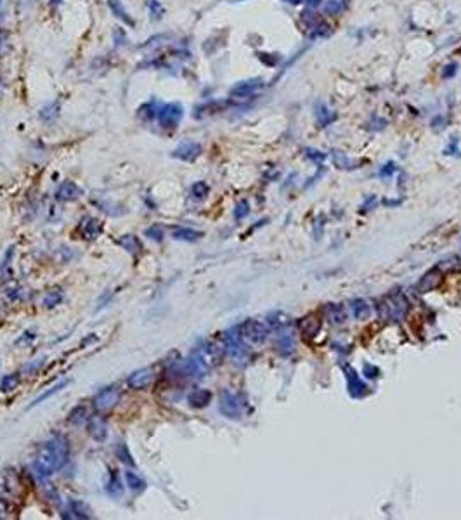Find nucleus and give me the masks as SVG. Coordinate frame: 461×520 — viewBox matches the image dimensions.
Here are the masks:
<instances>
[{"instance_id": "f257e3e1", "label": "nucleus", "mask_w": 461, "mask_h": 520, "mask_svg": "<svg viewBox=\"0 0 461 520\" xmlns=\"http://www.w3.org/2000/svg\"><path fill=\"white\" fill-rule=\"evenodd\" d=\"M68 454H70V449H68L66 440L63 437H52L40 447L39 454L33 461V470H35L39 478L52 475L66 465Z\"/></svg>"}, {"instance_id": "f03ea898", "label": "nucleus", "mask_w": 461, "mask_h": 520, "mask_svg": "<svg viewBox=\"0 0 461 520\" xmlns=\"http://www.w3.org/2000/svg\"><path fill=\"white\" fill-rule=\"evenodd\" d=\"M184 116V108L179 103H167L158 109V123H160L161 129L165 130H173L179 127L180 120Z\"/></svg>"}, {"instance_id": "7ed1b4c3", "label": "nucleus", "mask_w": 461, "mask_h": 520, "mask_svg": "<svg viewBox=\"0 0 461 520\" xmlns=\"http://www.w3.org/2000/svg\"><path fill=\"white\" fill-rule=\"evenodd\" d=\"M225 349L231 354L234 361H247L248 359V349L243 344V337L240 333V328H234L225 333Z\"/></svg>"}, {"instance_id": "20e7f679", "label": "nucleus", "mask_w": 461, "mask_h": 520, "mask_svg": "<svg viewBox=\"0 0 461 520\" xmlns=\"http://www.w3.org/2000/svg\"><path fill=\"white\" fill-rule=\"evenodd\" d=\"M120 401V390L116 387H104L94 395V408L99 413L111 411Z\"/></svg>"}, {"instance_id": "39448f33", "label": "nucleus", "mask_w": 461, "mask_h": 520, "mask_svg": "<svg viewBox=\"0 0 461 520\" xmlns=\"http://www.w3.org/2000/svg\"><path fill=\"white\" fill-rule=\"evenodd\" d=\"M240 328V333L243 337V340L250 342V344H260V342L266 340L267 337V328L264 323L255 321V319H248L245 321Z\"/></svg>"}, {"instance_id": "423d86ee", "label": "nucleus", "mask_w": 461, "mask_h": 520, "mask_svg": "<svg viewBox=\"0 0 461 520\" xmlns=\"http://www.w3.org/2000/svg\"><path fill=\"white\" fill-rule=\"evenodd\" d=\"M218 409L224 416L227 418H240L243 413V402L240 401L236 394H231V392H222L220 402H218Z\"/></svg>"}, {"instance_id": "0eeeda50", "label": "nucleus", "mask_w": 461, "mask_h": 520, "mask_svg": "<svg viewBox=\"0 0 461 520\" xmlns=\"http://www.w3.org/2000/svg\"><path fill=\"white\" fill-rule=\"evenodd\" d=\"M262 87H264L262 78H250V80L238 82V84L229 90V96L238 97V99H245V97L255 94L257 90H260Z\"/></svg>"}, {"instance_id": "6e6552de", "label": "nucleus", "mask_w": 461, "mask_h": 520, "mask_svg": "<svg viewBox=\"0 0 461 520\" xmlns=\"http://www.w3.org/2000/svg\"><path fill=\"white\" fill-rule=\"evenodd\" d=\"M201 151H203L201 144H198V142H194V141H184L173 149L172 156L179 158V160H182V161H194L196 158L201 154Z\"/></svg>"}, {"instance_id": "1a4fd4ad", "label": "nucleus", "mask_w": 461, "mask_h": 520, "mask_svg": "<svg viewBox=\"0 0 461 520\" xmlns=\"http://www.w3.org/2000/svg\"><path fill=\"white\" fill-rule=\"evenodd\" d=\"M153 369L151 368H141L137 369V371H134L130 376L127 378V383L130 389L134 390H142L146 389L147 385H149L151 382H153Z\"/></svg>"}, {"instance_id": "9d476101", "label": "nucleus", "mask_w": 461, "mask_h": 520, "mask_svg": "<svg viewBox=\"0 0 461 520\" xmlns=\"http://www.w3.org/2000/svg\"><path fill=\"white\" fill-rule=\"evenodd\" d=\"M82 194H84L82 187H78L77 184L71 182V180H66V182H63L61 186H59L58 193H56V198H58L59 201H75V199H78Z\"/></svg>"}, {"instance_id": "9b49d317", "label": "nucleus", "mask_w": 461, "mask_h": 520, "mask_svg": "<svg viewBox=\"0 0 461 520\" xmlns=\"http://www.w3.org/2000/svg\"><path fill=\"white\" fill-rule=\"evenodd\" d=\"M87 430H89L90 437H92L94 440L103 442V440L106 439V435H108V425H106V421L101 416H92L89 420V427H87Z\"/></svg>"}, {"instance_id": "f8f14e48", "label": "nucleus", "mask_w": 461, "mask_h": 520, "mask_svg": "<svg viewBox=\"0 0 461 520\" xmlns=\"http://www.w3.org/2000/svg\"><path fill=\"white\" fill-rule=\"evenodd\" d=\"M316 118H317L319 127H328L330 123H333L336 120V113L331 111V109L326 106V103L317 101L316 103Z\"/></svg>"}, {"instance_id": "ddd939ff", "label": "nucleus", "mask_w": 461, "mask_h": 520, "mask_svg": "<svg viewBox=\"0 0 461 520\" xmlns=\"http://www.w3.org/2000/svg\"><path fill=\"white\" fill-rule=\"evenodd\" d=\"M104 489H106V494L111 496V498H120V496L123 494V482L115 470L109 472V477H108V480H106Z\"/></svg>"}, {"instance_id": "4468645a", "label": "nucleus", "mask_w": 461, "mask_h": 520, "mask_svg": "<svg viewBox=\"0 0 461 520\" xmlns=\"http://www.w3.org/2000/svg\"><path fill=\"white\" fill-rule=\"evenodd\" d=\"M187 401H189V406H191V408H198V409L205 408V406H208L210 401H211V392L205 390V389L192 390L191 394H189Z\"/></svg>"}, {"instance_id": "2eb2a0df", "label": "nucleus", "mask_w": 461, "mask_h": 520, "mask_svg": "<svg viewBox=\"0 0 461 520\" xmlns=\"http://www.w3.org/2000/svg\"><path fill=\"white\" fill-rule=\"evenodd\" d=\"M82 232L87 239H96L97 236L103 232V224L97 218H89L84 225H82Z\"/></svg>"}, {"instance_id": "dca6fc26", "label": "nucleus", "mask_w": 461, "mask_h": 520, "mask_svg": "<svg viewBox=\"0 0 461 520\" xmlns=\"http://www.w3.org/2000/svg\"><path fill=\"white\" fill-rule=\"evenodd\" d=\"M172 236L179 241H189V243H192V241H198L199 238H201V232L194 231V229H189V227H177L175 231L172 232Z\"/></svg>"}, {"instance_id": "f3484780", "label": "nucleus", "mask_w": 461, "mask_h": 520, "mask_svg": "<svg viewBox=\"0 0 461 520\" xmlns=\"http://www.w3.org/2000/svg\"><path fill=\"white\" fill-rule=\"evenodd\" d=\"M108 6L109 9H111V13L115 14L116 18H120V20H123V23H127L128 26L134 25V21H132V18L128 16V13L125 11V7L122 6V2L120 0H108Z\"/></svg>"}, {"instance_id": "a211bd4d", "label": "nucleus", "mask_w": 461, "mask_h": 520, "mask_svg": "<svg viewBox=\"0 0 461 520\" xmlns=\"http://www.w3.org/2000/svg\"><path fill=\"white\" fill-rule=\"evenodd\" d=\"M125 480H127V485L134 492H142L146 489V480L141 475H137L135 472H125Z\"/></svg>"}, {"instance_id": "6ab92c4d", "label": "nucleus", "mask_w": 461, "mask_h": 520, "mask_svg": "<svg viewBox=\"0 0 461 520\" xmlns=\"http://www.w3.org/2000/svg\"><path fill=\"white\" fill-rule=\"evenodd\" d=\"M66 385H68V382H66V380H64V382H59L58 385L51 387V389H49V390L42 392V394H40L39 397H35V399H33V402H32V404H30V408H35V406L42 404V402L45 401V399L52 397V395H54V394H58V392H61V390H63Z\"/></svg>"}, {"instance_id": "aec40b11", "label": "nucleus", "mask_w": 461, "mask_h": 520, "mask_svg": "<svg viewBox=\"0 0 461 520\" xmlns=\"http://www.w3.org/2000/svg\"><path fill=\"white\" fill-rule=\"evenodd\" d=\"M158 109H160V106H158L156 101H149V103H146L144 106H141V109H139V116H141L144 122H151V120H154L158 116Z\"/></svg>"}, {"instance_id": "412c9836", "label": "nucleus", "mask_w": 461, "mask_h": 520, "mask_svg": "<svg viewBox=\"0 0 461 520\" xmlns=\"http://www.w3.org/2000/svg\"><path fill=\"white\" fill-rule=\"evenodd\" d=\"M85 420H87V408L84 404L75 406L70 411V414H68V421H70L71 425H82Z\"/></svg>"}, {"instance_id": "4be33fe9", "label": "nucleus", "mask_w": 461, "mask_h": 520, "mask_svg": "<svg viewBox=\"0 0 461 520\" xmlns=\"http://www.w3.org/2000/svg\"><path fill=\"white\" fill-rule=\"evenodd\" d=\"M68 506H70V513H73L71 515V518H90L89 510H87L85 504L82 503V501L71 499L70 503H68Z\"/></svg>"}, {"instance_id": "5701e85b", "label": "nucleus", "mask_w": 461, "mask_h": 520, "mask_svg": "<svg viewBox=\"0 0 461 520\" xmlns=\"http://www.w3.org/2000/svg\"><path fill=\"white\" fill-rule=\"evenodd\" d=\"M116 458H118L120 461L123 463V465L135 466V461H134V458H132V453H130V449H128V446L125 442H120L118 446H116Z\"/></svg>"}, {"instance_id": "b1692460", "label": "nucleus", "mask_w": 461, "mask_h": 520, "mask_svg": "<svg viewBox=\"0 0 461 520\" xmlns=\"http://www.w3.org/2000/svg\"><path fill=\"white\" fill-rule=\"evenodd\" d=\"M439 280H440L439 273H437V271H430V273L426 274V276L421 280V283H419L418 288L421 290L423 293H425V292H428V290H432L433 286H437V283H439Z\"/></svg>"}, {"instance_id": "393cba45", "label": "nucleus", "mask_w": 461, "mask_h": 520, "mask_svg": "<svg viewBox=\"0 0 461 520\" xmlns=\"http://www.w3.org/2000/svg\"><path fill=\"white\" fill-rule=\"evenodd\" d=\"M20 385V375L18 373H13V375H6L0 382V390L2 392H13L16 387Z\"/></svg>"}, {"instance_id": "a878e982", "label": "nucleus", "mask_w": 461, "mask_h": 520, "mask_svg": "<svg viewBox=\"0 0 461 520\" xmlns=\"http://www.w3.org/2000/svg\"><path fill=\"white\" fill-rule=\"evenodd\" d=\"M61 300H63V292L59 288H56V290H51V292L45 295L44 305L47 309H52V307H56V305L61 304Z\"/></svg>"}, {"instance_id": "bb28decb", "label": "nucleus", "mask_w": 461, "mask_h": 520, "mask_svg": "<svg viewBox=\"0 0 461 520\" xmlns=\"http://www.w3.org/2000/svg\"><path fill=\"white\" fill-rule=\"evenodd\" d=\"M345 7H347L345 0H328V2L324 4V13L330 14V16H336V14L342 13Z\"/></svg>"}, {"instance_id": "cd10ccee", "label": "nucleus", "mask_w": 461, "mask_h": 520, "mask_svg": "<svg viewBox=\"0 0 461 520\" xmlns=\"http://www.w3.org/2000/svg\"><path fill=\"white\" fill-rule=\"evenodd\" d=\"M330 35H331V28L326 23H316V25L312 26L311 39H326V37Z\"/></svg>"}, {"instance_id": "c85d7f7f", "label": "nucleus", "mask_w": 461, "mask_h": 520, "mask_svg": "<svg viewBox=\"0 0 461 520\" xmlns=\"http://www.w3.org/2000/svg\"><path fill=\"white\" fill-rule=\"evenodd\" d=\"M120 244H122V246L125 248L127 251H130V253H137L139 248H141V244H139L137 238H135V236H132V234L123 236V238L120 239Z\"/></svg>"}, {"instance_id": "c756f323", "label": "nucleus", "mask_w": 461, "mask_h": 520, "mask_svg": "<svg viewBox=\"0 0 461 520\" xmlns=\"http://www.w3.org/2000/svg\"><path fill=\"white\" fill-rule=\"evenodd\" d=\"M208 191H210L208 184L203 182V180H198V182H194V184H192V187H191V193H192V196H194L196 199H203L206 194H208Z\"/></svg>"}, {"instance_id": "7c9ffc66", "label": "nucleus", "mask_w": 461, "mask_h": 520, "mask_svg": "<svg viewBox=\"0 0 461 520\" xmlns=\"http://www.w3.org/2000/svg\"><path fill=\"white\" fill-rule=\"evenodd\" d=\"M352 312H354V316H356L357 319L366 318V316L369 314L368 304L362 302V300H356V302H354V305H352Z\"/></svg>"}, {"instance_id": "2f4dec72", "label": "nucleus", "mask_w": 461, "mask_h": 520, "mask_svg": "<svg viewBox=\"0 0 461 520\" xmlns=\"http://www.w3.org/2000/svg\"><path fill=\"white\" fill-rule=\"evenodd\" d=\"M146 236L149 239H153V241H161V239H163V236H165V232H163V229H161L160 225H153V227L146 229Z\"/></svg>"}, {"instance_id": "473e14b6", "label": "nucleus", "mask_w": 461, "mask_h": 520, "mask_svg": "<svg viewBox=\"0 0 461 520\" xmlns=\"http://www.w3.org/2000/svg\"><path fill=\"white\" fill-rule=\"evenodd\" d=\"M149 13L154 20H160L161 18V14H163V7H161V4L158 2V0H151L149 2Z\"/></svg>"}, {"instance_id": "72a5a7b5", "label": "nucleus", "mask_w": 461, "mask_h": 520, "mask_svg": "<svg viewBox=\"0 0 461 520\" xmlns=\"http://www.w3.org/2000/svg\"><path fill=\"white\" fill-rule=\"evenodd\" d=\"M248 212H250V208H248V203L247 201H240V205H238L236 210H234V217H236V218H243Z\"/></svg>"}, {"instance_id": "f704fd0d", "label": "nucleus", "mask_w": 461, "mask_h": 520, "mask_svg": "<svg viewBox=\"0 0 461 520\" xmlns=\"http://www.w3.org/2000/svg\"><path fill=\"white\" fill-rule=\"evenodd\" d=\"M456 70H458V63H449V65L444 68V71H442V77H444V78L454 77V75H456Z\"/></svg>"}, {"instance_id": "c9c22d12", "label": "nucleus", "mask_w": 461, "mask_h": 520, "mask_svg": "<svg viewBox=\"0 0 461 520\" xmlns=\"http://www.w3.org/2000/svg\"><path fill=\"white\" fill-rule=\"evenodd\" d=\"M307 156L312 158V160H316V161H323L324 158H326V154L321 153V151H316V149H307Z\"/></svg>"}, {"instance_id": "e433bc0d", "label": "nucleus", "mask_w": 461, "mask_h": 520, "mask_svg": "<svg viewBox=\"0 0 461 520\" xmlns=\"http://www.w3.org/2000/svg\"><path fill=\"white\" fill-rule=\"evenodd\" d=\"M395 172V165L394 163H387L383 168L380 170V175L381 177H387V175H392V173Z\"/></svg>"}, {"instance_id": "4c0bfd02", "label": "nucleus", "mask_w": 461, "mask_h": 520, "mask_svg": "<svg viewBox=\"0 0 461 520\" xmlns=\"http://www.w3.org/2000/svg\"><path fill=\"white\" fill-rule=\"evenodd\" d=\"M42 366H44V359H37L35 363H32L30 366H26L25 371H26V373H33V371H37V369L42 368Z\"/></svg>"}, {"instance_id": "58836bf2", "label": "nucleus", "mask_w": 461, "mask_h": 520, "mask_svg": "<svg viewBox=\"0 0 461 520\" xmlns=\"http://www.w3.org/2000/svg\"><path fill=\"white\" fill-rule=\"evenodd\" d=\"M7 51V35L4 32H0V56Z\"/></svg>"}, {"instance_id": "ea45409f", "label": "nucleus", "mask_w": 461, "mask_h": 520, "mask_svg": "<svg viewBox=\"0 0 461 520\" xmlns=\"http://www.w3.org/2000/svg\"><path fill=\"white\" fill-rule=\"evenodd\" d=\"M321 2H323V0H307L309 7H317V6H319V4H321Z\"/></svg>"}, {"instance_id": "a19ab883", "label": "nucleus", "mask_w": 461, "mask_h": 520, "mask_svg": "<svg viewBox=\"0 0 461 520\" xmlns=\"http://www.w3.org/2000/svg\"><path fill=\"white\" fill-rule=\"evenodd\" d=\"M283 2H288V4H292V6H298L302 0H283Z\"/></svg>"}, {"instance_id": "79ce46f5", "label": "nucleus", "mask_w": 461, "mask_h": 520, "mask_svg": "<svg viewBox=\"0 0 461 520\" xmlns=\"http://www.w3.org/2000/svg\"><path fill=\"white\" fill-rule=\"evenodd\" d=\"M459 52H461V49H459Z\"/></svg>"}, {"instance_id": "37998d69", "label": "nucleus", "mask_w": 461, "mask_h": 520, "mask_svg": "<svg viewBox=\"0 0 461 520\" xmlns=\"http://www.w3.org/2000/svg\"><path fill=\"white\" fill-rule=\"evenodd\" d=\"M0 2H2V0H0Z\"/></svg>"}]
</instances>
